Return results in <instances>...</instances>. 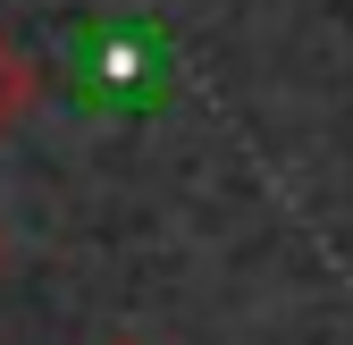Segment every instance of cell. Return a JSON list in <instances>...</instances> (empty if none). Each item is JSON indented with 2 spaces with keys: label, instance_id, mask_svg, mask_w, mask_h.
I'll return each mask as SVG.
<instances>
[{
  "label": "cell",
  "instance_id": "6da1fadb",
  "mask_svg": "<svg viewBox=\"0 0 353 345\" xmlns=\"http://www.w3.org/2000/svg\"><path fill=\"white\" fill-rule=\"evenodd\" d=\"M34 93H42V76H34V59H26V42L0 34V135L34 110Z\"/></svg>",
  "mask_w": 353,
  "mask_h": 345
}]
</instances>
